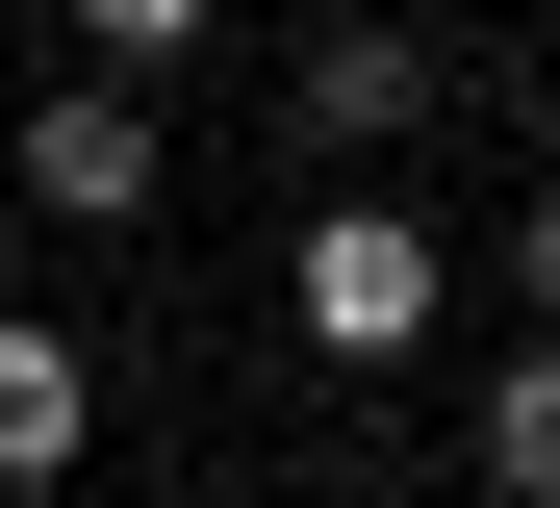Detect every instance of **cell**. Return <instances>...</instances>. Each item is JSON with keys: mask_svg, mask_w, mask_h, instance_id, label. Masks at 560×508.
I'll return each instance as SVG.
<instances>
[{"mask_svg": "<svg viewBox=\"0 0 560 508\" xmlns=\"http://www.w3.org/2000/svg\"><path fill=\"white\" fill-rule=\"evenodd\" d=\"M433 305H458V255L408 229V203H331V229L280 255V331H306L331 381H383V356H433Z\"/></svg>", "mask_w": 560, "mask_h": 508, "instance_id": "cell-1", "label": "cell"}, {"mask_svg": "<svg viewBox=\"0 0 560 508\" xmlns=\"http://www.w3.org/2000/svg\"><path fill=\"white\" fill-rule=\"evenodd\" d=\"M0 178H26V203H51V229H128V203L178 178V128H153V76L103 51V76H51V102H26V128H0Z\"/></svg>", "mask_w": 560, "mask_h": 508, "instance_id": "cell-2", "label": "cell"}, {"mask_svg": "<svg viewBox=\"0 0 560 508\" xmlns=\"http://www.w3.org/2000/svg\"><path fill=\"white\" fill-rule=\"evenodd\" d=\"M306 128H331V153H408V128H433V51H408V26H306Z\"/></svg>", "mask_w": 560, "mask_h": 508, "instance_id": "cell-3", "label": "cell"}, {"mask_svg": "<svg viewBox=\"0 0 560 508\" xmlns=\"http://www.w3.org/2000/svg\"><path fill=\"white\" fill-rule=\"evenodd\" d=\"M77 433H103V356L77 331H0V483H77Z\"/></svg>", "mask_w": 560, "mask_h": 508, "instance_id": "cell-4", "label": "cell"}, {"mask_svg": "<svg viewBox=\"0 0 560 508\" xmlns=\"http://www.w3.org/2000/svg\"><path fill=\"white\" fill-rule=\"evenodd\" d=\"M485 483H510V508H560V331H535V356H485Z\"/></svg>", "mask_w": 560, "mask_h": 508, "instance_id": "cell-5", "label": "cell"}, {"mask_svg": "<svg viewBox=\"0 0 560 508\" xmlns=\"http://www.w3.org/2000/svg\"><path fill=\"white\" fill-rule=\"evenodd\" d=\"M205 26H230V0H77V51H128V76H153V51H205Z\"/></svg>", "mask_w": 560, "mask_h": 508, "instance_id": "cell-6", "label": "cell"}, {"mask_svg": "<svg viewBox=\"0 0 560 508\" xmlns=\"http://www.w3.org/2000/svg\"><path fill=\"white\" fill-rule=\"evenodd\" d=\"M510 305H535V331H560V178H535V229H510Z\"/></svg>", "mask_w": 560, "mask_h": 508, "instance_id": "cell-7", "label": "cell"}]
</instances>
